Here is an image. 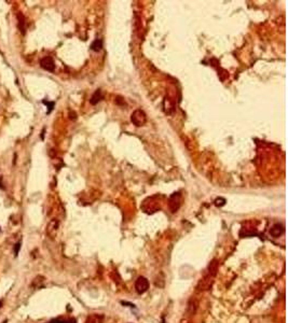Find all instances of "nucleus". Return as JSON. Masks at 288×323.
Masks as SVG:
<instances>
[{"label":"nucleus","instance_id":"nucleus-1","mask_svg":"<svg viewBox=\"0 0 288 323\" xmlns=\"http://www.w3.org/2000/svg\"><path fill=\"white\" fill-rule=\"evenodd\" d=\"M131 121L135 126L141 127V126L145 125V123L147 122V115H146V113L143 110L137 109V110H135L133 113H132Z\"/></svg>","mask_w":288,"mask_h":323},{"label":"nucleus","instance_id":"nucleus-2","mask_svg":"<svg viewBox=\"0 0 288 323\" xmlns=\"http://www.w3.org/2000/svg\"><path fill=\"white\" fill-rule=\"evenodd\" d=\"M180 205H181V194L179 192L172 194V196L170 197V200H168V207H170L171 211L173 213L177 212V210L179 209Z\"/></svg>","mask_w":288,"mask_h":323},{"label":"nucleus","instance_id":"nucleus-3","mask_svg":"<svg viewBox=\"0 0 288 323\" xmlns=\"http://www.w3.org/2000/svg\"><path fill=\"white\" fill-rule=\"evenodd\" d=\"M135 289L138 294H144L145 292H147L148 289H149V281H148L147 278L145 277L138 278L135 282Z\"/></svg>","mask_w":288,"mask_h":323},{"label":"nucleus","instance_id":"nucleus-4","mask_svg":"<svg viewBox=\"0 0 288 323\" xmlns=\"http://www.w3.org/2000/svg\"><path fill=\"white\" fill-rule=\"evenodd\" d=\"M40 65H41V67L43 68L44 70L50 71V72H52V71L55 70V64H54V60H53V58L50 57V56H46V57L42 58L41 62H40Z\"/></svg>","mask_w":288,"mask_h":323},{"label":"nucleus","instance_id":"nucleus-5","mask_svg":"<svg viewBox=\"0 0 288 323\" xmlns=\"http://www.w3.org/2000/svg\"><path fill=\"white\" fill-rule=\"evenodd\" d=\"M163 107H164L165 113L172 114L175 111V100L172 99L170 96H165L164 102H163Z\"/></svg>","mask_w":288,"mask_h":323},{"label":"nucleus","instance_id":"nucleus-6","mask_svg":"<svg viewBox=\"0 0 288 323\" xmlns=\"http://www.w3.org/2000/svg\"><path fill=\"white\" fill-rule=\"evenodd\" d=\"M212 283H213V276L208 275L206 276L205 278L201 280V282L198 283V290L200 291H206V290H209L212 287Z\"/></svg>","mask_w":288,"mask_h":323},{"label":"nucleus","instance_id":"nucleus-7","mask_svg":"<svg viewBox=\"0 0 288 323\" xmlns=\"http://www.w3.org/2000/svg\"><path fill=\"white\" fill-rule=\"evenodd\" d=\"M283 233H284V227H283V225H281V224H275L271 229H270V234H271L273 237L281 236Z\"/></svg>","mask_w":288,"mask_h":323},{"label":"nucleus","instance_id":"nucleus-8","mask_svg":"<svg viewBox=\"0 0 288 323\" xmlns=\"http://www.w3.org/2000/svg\"><path fill=\"white\" fill-rule=\"evenodd\" d=\"M102 99H103L102 91H100V89H96L94 94L92 95V97H91L90 102H91V105H96V104H98Z\"/></svg>","mask_w":288,"mask_h":323},{"label":"nucleus","instance_id":"nucleus-9","mask_svg":"<svg viewBox=\"0 0 288 323\" xmlns=\"http://www.w3.org/2000/svg\"><path fill=\"white\" fill-rule=\"evenodd\" d=\"M217 269H218V262L216 260L212 261L211 264H209V266H208V270H209V275L211 276H215L216 275V272H217Z\"/></svg>","mask_w":288,"mask_h":323},{"label":"nucleus","instance_id":"nucleus-10","mask_svg":"<svg viewBox=\"0 0 288 323\" xmlns=\"http://www.w3.org/2000/svg\"><path fill=\"white\" fill-rule=\"evenodd\" d=\"M103 48V41L100 40V39H96L94 42H93L92 44H91V48H92L93 51L95 52H98L100 51Z\"/></svg>","mask_w":288,"mask_h":323},{"label":"nucleus","instance_id":"nucleus-11","mask_svg":"<svg viewBox=\"0 0 288 323\" xmlns=\"http://www.w3.org/2000/svg\"><path fill=\"white\" fill-rule=\"evenodd\" d=\"M225 199L222 197H218L215 199V205L217 206V207H222V206H225Z\"/></svg>","mask_w":288,"mask_h":323},{"label":"nucleus","instance_id":"nucleus-12","mask_svg":"<svg viewBox=\"0 0 288 323\" xmlns=\"http://www.w3.org/2000/svg\"><path fill=\"white\" fill-rule=\"evenodd\" d=\"M116 104L117 105H120V106H124L125 105V102H124V99L121 98L120 96H118L116 98Z\"/></svg>","mask_w":288,"mask_h":323},{"label":"nucleus","instance_id":"nucleus-13","mask_svg":"<svg viewBox=\"0 0 288 323\" xmlns=\"http://www.w3.org/2000/svg\"><path fill=\"white\" fill-rule=\"evenodd\" d=\"M42 102H43V104H46V106L49 107V111H48V113H50V112H51V110H52V109H53L54 102H46V100H42Z\"/></svg>","mask_w":288,"mask_h":323},{"label":"nucleus","instance_id":"nucleus-14","mask_svg":"<svg viewBox=\"0 0 288 323\" xmlns=\"http://www.w3.org/2000/svg\"><path fill=\"white\" fill-rule=\"evenodd\" d=\"M19 249H21V242H17V244H15V247H14V254H15V256L19 255Z\"/></svg>","mask_w":288,"mask_h":323},{"label":"nucleus","instance_id":"nucleus-15","mask_svg":"<svg viewBox=\"0 0 288 323\" xmlns=\"http://www.w3.org/2000/svg\"><path fill=\"white\" fill-rule=\"evenodd\" d=\"M49 323H69L68 321H64V320H58V319H56V320H53L51 321V322H49Z\"/></svg>","mask_w":288,"mask_h":323},{"label":"nucleus","instance_id":"nucleus-16","mask_svg":"<svg viewBox=\"0 0 288 323\" xmlns=\"http://www.w3.org/2000/svg\"><path fill=\"white\" fill-rule=\"evenodd\" d=\"M0 231H1V228H0Z\"/></svg>","mask_w":288,"mask_h":323}]
</instances>
